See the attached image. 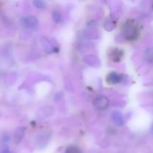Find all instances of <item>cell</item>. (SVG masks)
<instances>
[{"instance_id": "1", "label": "cell", "mask_w": 153, "mask_h": 153, "mask_svg": "<svg viewBox=\"0 0 153 153\" xmlns=\"http://www.w3.org/2000/svg\"><path fill=\"white\" fill-rule=\"evenodd\" d=\"M140 28L138 23L134 19H128L124 23L122 33L124 38L128 41H134L140 37Z\"/></svg>"}, {"instance_id": "2", "label": "cell", "mask_w": 153, "mask_h": 153, "mask_svg": "<svg viewBox=\"0 0 153 153\" xmlns=\"http://www.w3.org/2000/svg\"><path fill=\"white\" fill-rule=\"evenodd\" d=\"M22 23L25 28H28V29L33 30V31H36L38 28L39 22L37 18L35 16H24L21 19Z\"/></svg>"}, {"instance_id": "3", "label": "cell", "mask_w": 153, "mask_h": 153, "mask_svg": "<svg viewBox=\"0 0 153 153\" xmlns=\"http://www.w3.org/2000/svg\"><path fill=\"white\" fill-rule=\"evenodd\" d=\"M109 100L105 96H98L94 100V105L97 110L104 111L109 107Z\"/></svg>"}, {"instance_id": "4", "label": "cell", "mask_w": 153, "mask_h": 153, "mask_svg": "<svg viewBox=\"0 0 153 153\" xmlns=\"http://www.w3.org/2000/svg\"><path fill=\"white\" fill-rule=\"evenodd\" d=\"M123 51L120 48H114L109 52V58L114 62H120L123 57Z\"/></svg>"}, {"instance_id": "5", "label": "cell", "mask_w": 153, "mask_h": 153, "mask_svg": "<svg viewBox=\"0 0 153 153\" xmlns=\"http://www.w3.org/2000/svg\"><path fill=\"white\" fill-rule=\"evenodd\" d=\"M111 120L115 125L117 126H123L125 124V119L121 112L118 111L112 112L111 114Z\"/></svg>"}, {"instance_id": "6", "label": "cell", "mask_w": 153, "mask_h": 153, "mask_svg": "<svg viewBox=\"0 0 153 153\" xmlns=\"http://www.w3.org/2000/svg\"><path fill=\"white\" fill-rule=\"evenodd\" d=\"M122 80V77L119 73L116 72H111L106 76V82L109 85H117Z\"/></svg>"}, {"instance_id": "7", "label": "cell", "mask_w": 153, "mask_h": 153, "mask_svg": "<svg viewBox=\"0 0 153 153\" xmlns=\"http://www.w3.org/2000/svg\"><path fill=\"white\" fill-rule=\"evenodd\" d=\"M83 60L88 65L90 66V67H99L101 65V62H100V59H99L98 58H97L96 56H94V55H85V56L84 57Z\"/></svg>"}, {"instance_id": "8", "label": "cell", "mask_w": 153, "mask_h": 153, "mask_svg": "<svg viewBox=\"0 0 153 153\" xmlns=\"http://www.w3.org/2000/svg\"><path fill=\"white\" fill-rule=\"evenodd\" d=\"M49 138H50V135L49 134V132H40L37 134L36 141H37V144L40 145L42 147L48 143Z\"/></svg>"}, {"instance_id": "9", "label": "cell", "mask_w": 153, "mask_h": 153, "mask_svg": "<svg viewBox=\"0 0 153 153\" xmlns=\"http://www.w3.org/2000/svg\"><path fill=\"white\" fill-rule=\"evenodd\" d=\"M25 133V127H18L15 131L14 134H13V141L16 144H18L23 138Z\"/></svg>"}, {"instance_id": "10", "label": "cell", "mask_w": 153, "mask_h": 153, "mask_svg": "<svg viewBox=\"0 0 153 153\" xmlns=\"http://www.w3.org/2000/svg\"><path fill=\"white\" fill-rule=\"evenodd\" d=\"M117 25V22H115L113 18H108L106 19L105 22L104 24V28L106 31H111L114 29Z\"/></svg>"}, {"instance_id": "11", "label": "cell", "mask_w": 153, "mask_h": 153, "mask_svg": "<svg viewBox=\"0 0 153 153\" xmlns=\"http://www.w3.org/2000/svg\"><path fill=\"white\" fill-rule=\"evenodd\" d=\"M144 60L147 63H153V46L147 48L143 55Z\"/></svg>"}, {"instance_id": "12", "label": "cell", "mask_w": 153, "mask_h": 153, "mask_svg": "<svg viewBox=\"0 0 153 153\" xmlns=\"http://www.w3.org/2000/svg\"><path fill=\"white\" fill-rule=\"evenodd\" d=\"M65 153H82V151L79 146L72 145V146H68L67 148Z\"/></svg>"}, {"instance_id": "13", "label": "cell", "mask_w": 153, "mask_h": 153, "mask_svg": "<svg viewBox=\"0 0 153 153\" xmlns=\"http://www.w3.org/2000/svg\"><path fill=\"white\" fill-rule=\"evenodd\" d=\"M32 3L34 7H36L37 8H43L46 6L45 1H40V0H35V1H33Z\"/></svg>"}, {"instance_id": "14", "label": "cell", "mask_w": 153, "mask_h": 153, "mask_svg": "<svg viewBox=\"0 0 153 153\" xmlns=\"http://www.w3.org/2000/svg\"><path fill=\"white\" fill-rule=\"evenodd\" d=\"M52 16H53V19H55V21L56 22H62V16H61V13L58 11H55L52 14Z\"/></svg>"}, {"instance_id": "15", "label": "cell", "mask_w": 153, "mask_h": 153, "mask_svg": "<svg viewBox=\"0 0 153 153\" xmlns=\"http://www.w3.org/2000/svg\"><path fill=\"white\" fill-rule=\"evenodd\" d=\"M152 131L153 132V126H152Z\"/></svg>"}]
</instances>
